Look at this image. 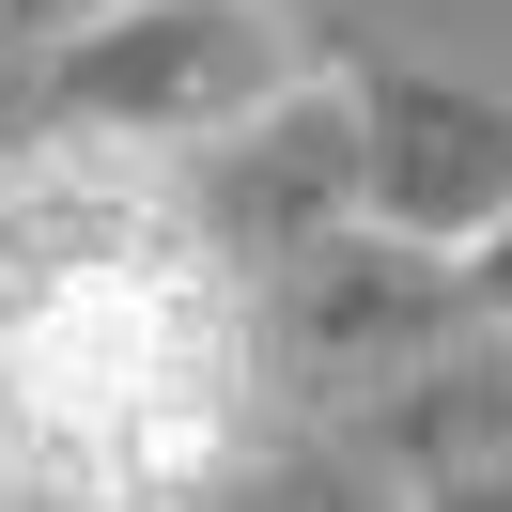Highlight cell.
Returning a JSON list of instances; mask_svg holds the SVG:
<instances>
[{"instance_id":"6da1fadb","label":"cell","mask_w":512,"mask_h":512,"mask_svg":"<svg viewBox=\"0 0 512 512\" xmlns=\"http://www.w3.org/2000/svg\"><path fill=\"white\" fill-rule=\"evenodd\" d=\"M264 94H280V32L249 0H125V16H94L63 47L47 125H78V140H218Z\"/></svg>"},{"instance_id":"7a4b0ae2","label":"cell","mask_w":512,"mask_h":512,"mask_svg":"<svg viewBox=\"0 0 512 512\" xmlns=\"http://www.w3.org/2000/svg\"><path fill=\"white\" fill-rule=\"evenodd\" d=\"M249 295H264V342H295L311 373H357V388H388L404 357H435L450 326H481L466 264L419 249V233H388V218H342V233H311V249H280Z\"/></svg>"},{"instance_id":"3957f363","label":"cell","mask_w":512,"mask_h":512,"mask_svg":"<svg viewBox=\"0 0 512 512\" xmlns=\"http://www.w3.org/2000/svg\"><path fill=\"white\" fill-rule=\"evenodd\" d=\"M342 218H357V94H264V109H233V125L202 140V171H187V233L233 280H264L280 249H311V233H342Z\"/></svg>"},{"instance_id":"277c9868","label":"cell","mask_w":512,"mask_h":512,"mask_svg":"<svg viewBox=\"0 0 512 512\" xmlns=\"http://www.w3.org/2000/svg\"><path fill=\"white\" fill-rule=\"evenodd\" d=\"M357 218L466 264L512 218V109L466 94V78H404V63L357 78Z\"/></svg>"},{"instance_id":"5b68a950","label":"cell","mask_w":512,"mask_h":512,"mask_svg":"<svg viewBox=\"0 0 512 512\" xmlns=\"http://www.w3.org/2000/svg\"><path fill=\"white\" fill-rule=\"evenodd\" d=\"M373 466L419 481V497H512V326L435 342L373 388Z\"/></svg>"},{"instance_id":"8992f818","label":"cell","mask_w":512,"mask_h":512,"mask_svg":"<svg viewBox=\"0 0 512 512\" xmlns=\"http://www.w3.org/2000/svg\"><path fill=\"white\" fill-rule=\"evenodd\" d=\"M466 311H481V326H512V218L466 249Z\"/></svg>"}]
</instances>
